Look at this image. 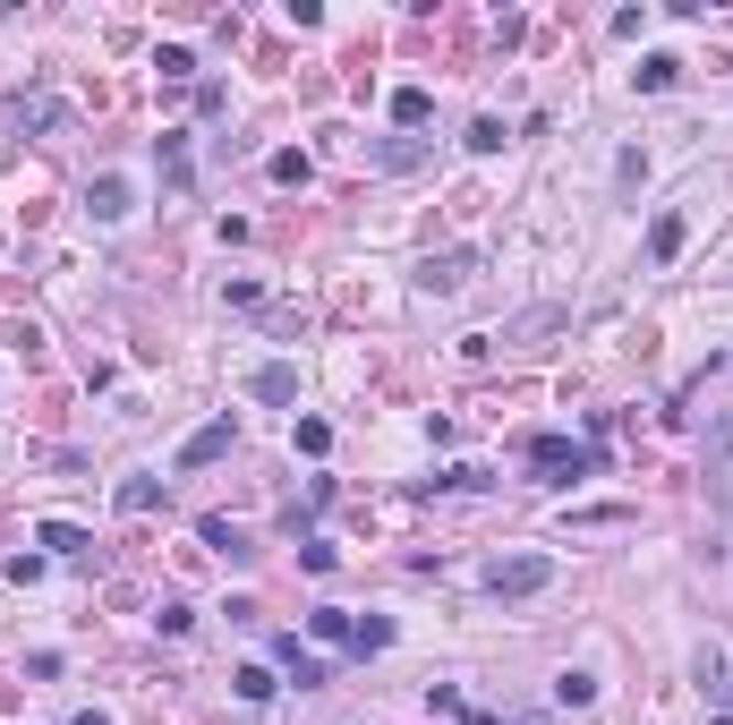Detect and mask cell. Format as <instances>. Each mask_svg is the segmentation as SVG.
Listing matches in <instances>:
<instances>
[{
  "label": "cell",
  "mask_w": 733,
  "mask_h": 725,
  "mask_svg": "<svg viewBox=\"0 0 733 725\" xmlns=\"http://www.w3.org/2000/svg\"><path fill=\"white\" fill-rule=\"evenodd\" d=\"M589 700H597V674H554V708H589Z\"/></svg>",
  "instance_id": "cell-15"
},
{
  "label": "cell",
  "mask_w": 733,
  "mask_h": 725,
  "mask_svg": "<svg viewBox=\"0 0 733 725\" xmlns=\"http://www.w3.org/2000/svg\"><path fill=\"white\" fill-rule=\"evenodd\" d=\"M673 77H682V61H673V52H648V61H639V95H666Z\"/></svg>",
  "instance_id": "cell-14"
},
{
  "label": "cell",
  "mask_w": 733,
  "mask_h": 725,
  "mask_svg": "<svg viewBox=\"0 0 733 725\" xmlns=\"http://www.w3.org/2000/svg\"><path fill=\"white\" fill-rule=\"evenodd\" d=\"M230 444H239V428H230V419H205V428H196L188 444H180V469H205V462H223Z\"/></svg>",
  "instance_id": "cell-6"
},
{
  "label": "cell",
  "mask_w": 733,
  "mask_h": 725,
  "mask_svg": "<svg viewBox=\"0 0 733 725\" xmlns=\"http://www.w3.org/2000/svg\"><path fill=\"white\" fill-rule=\"evenodd\" d=\"M273 658H282V674H290V683H299V692H316V683H333L316 649H299V631H282V640H273Z\"/></svg>",
  "instance_id": "cell-7"
},
{
  "label": "cell",
  "mask_w": 733,
  "mask_h": 725,
  "mask_svg": "<svg viewBox=\"0 0 733 725\" xmlns=\"http://www.w3.org/2000/svg\"><path fill=\"white\" fill-rule=\"evenodd\" d=\"M230 683H239V700H248V708H265V700H273V674H265V666H239Z\"/></svg>",
  "instance_id": "cell-22"
},
{
  "label": "cell",
  "mask_w": 733,
  "mask_h": 725,
  "mask_svg": "<svg viewBox=\"0 0 733 725\" xmlns=\"http://www.w3.org/2000/svg\"><path fill=\"white\" fill-rule=\"evenodd\" d=\"M700 478H708V495L733 512V419H708V453H700Z\"/></svg>",
  "instance_id": "cell-4"
},
{
  "label": "cell",
  "mask_w": 733,
  "mask_h": 725,
  "mask_svg": "<svg viewBox=\"0 0 733 725\" xmlns=\"http://www.w3.org/2000/svg\"><path fill=\"white\" fill-rule=\"evenodd\" d=\"M86 205H95V223H120V214H128V205H137V188H128V180H120V171H103V180H95V188H86Z\"/></svg>",
  "instance_id": "cell-9"
},
{
  "label": "cell",
  "mask_w": 733,
  "mask_h": 725,
  "mask_svg": "<svg viewBox=\"0 0 733 725\" xmlns=\"http://www.w3.org/2000/svg\"><path fill=\"white\" fill-rule=\"evenodd\" d=\"M308 631H316V640H358V615H342V606H316V615H308Z\"/></svg>",
  "instance_id": "cell-17"
},
{
  "label": "cell",
  "mask_w": 733,
  "mask_h": 725,
  "mask_svg": "<svg viewBox=\"0 0 733 725\" xmlns=\"http://www.w3.org/2000/svg\"><path fill=\"white\" fill-rule=\"evenodd\" d=\"M461 145H470V154H504V120H470Z\"/></svg>",
  "instance_id": "cell-24"
},
{
  "label": "cell",
  "mask_w": 733,
  "mask_h": 725,
  "mask_svg": "<svg viewBox=\"0 0 733 725\" xmlns=\"http://www.w3.org/2000/svg\"><path fill=\"white\" fill-rule=\"evenodd\" d=\"M470 273H478V257H470V248H444V257L418 264V291H427V299H452L461 282H470Z\"/></svg>",
  "instance_id": "cell-5"
},
{
  "label": "cell",
  "mask_w": 733,
  "mask_h": 725,
  "mask_svg": "<svg viewBox=\"0 0 733 725\" xmlns=\"http://www.w3.org/2000/svg\"><path fill=\"white\" fill-rule=\"evenodd\" d=\"M691 683H700L708 708L725 717V700H733V649H725V640H700V649H691Z\"/></svg>",
  "instance_id": "cell-3"
},
{
  "label": "cell",
  "mask_w": 733,
  "mask_h": 725,
  "mask_svg": "<svg viewBox=\"0 0 733 725\" xmlns=\"http://www.w3.org/2000/svg\"><path fill=\"white\" fill-rule=\"evenodd\" d=\"M614 180H623V188H639V180H648V154H639V145H623V163H614Z\"/></svg>",
  "instance_id": "cell-29"
},
{
  "label": "cell",
  "mask_w": 733,
  "mask_h": 725,
  "mask_svg": "<svg viewBox=\"0 0 733 725\" xmlns=\"http://www.w3.org/2000/svg\"><path fill=\"white\" fill-rule=\"evenodd\" d=\"M324 444H333V428H324V419H299V453H308V462H324Z\"/></svg>",
  "instance_id": "cell-27"
},
{
  "label": "cell",
  "mask_w": 733,
  "mask_h": 725,
  "mask_svg": "<svg viewBox=\"0 0 733 725\" xmlns=\"http://www.w3.org/2000/svg\"><path fill=\"white\" fill-rule=\"evenodd\" d=\"M716 725H733V717H716Z\"/></svg>",
  "instance_id": "cell-32"
},
{
  "label": "cell",
  "mask_w": 733,
  "mask_h": 725,
  "mask_svg": "<svg viewBox=\"0 0 733 725\" xmlns=\"http://www.w3.org/2000/svg\"><path fill=\"white\" fill-rule=\"evenodd\" d=\"M154 68L171 77V86H188V77H196V52H188V43H162V52H154Z\"/></svg>",
  "instance_id": "cell-19"
},
{
  "label": "cell",
  "mask_w": 733,
  "mask_h": 725,
  "mask_svg": "<svg viewBox=\"0 0 733 725\" xmlns=\"http://www.w3.org/2000/svg\"><path fill=\"white\" fill-rule=\"evenodd\" d=\"M205 547H214V555H230V563H248V555H256V547H248V529H230L223 512L205 521Z\"/></svg>",
  "instance_id": "cell-11"
},
{
  "label": "cell",
  "mask_w": 733,
  "mask_h": 725,
  "mask_svg": "<svg viewBox=\"0 0 733 725\" xmlns=\"http://www.w3.org/2000/svg\"><path fill=\"white\" fill-rule=\"evenodd\" d=\"M351 649H358V658H376V649H392V624H384V615H376V624H358V640H351Z\"/></svg>",
  "instance_id": "cell-28"
},
{
  "label": "cell",
  "mask_w": 733,
  "mask_h": 725,
  "mask_svg": "<svg viewBox=\"0 0 733 725\" xmlns=\"http://www.w3.org/2000/svg\"><path fill=\"white\" fill-rule=\"evenodd\" d=\"M9 120H18V129H52L61 102H52V95H18V102H9Z\"/></svg>",
  "instance_id": "cell-13"
},
{
  "label": "cell",
  "mask_w": 733,
  "mask_h": 725,
  "mask_svg": "<svg viewBox=\"0 0 733 725\" xmlns=\"http://www.w3.org/2000/svg\"><path fill=\"white\" fill-rule=\"evenodd\" d=\"M520 725H546V717H520Z\"/></svg>",
  "instance_id": "cell-31"
},
{
  "label": "cell",
  "mask_w": 733,
  "mask_h": 725,
  "mask_svg": "<svg viewBox=\"0 0 733 725\" xmlns=\"http://www.w3.org/2000/svg\"><path fill=\"white\" fill-rule=\"evenodd\" d=\"M34 538H43L52 555H86V529H77V521H43V529H34Z\"/></svg>",
  "instance_id": "cell-18"
},
{
  "label": "cell",
  "mask_w": 733,
  "mask_h": 725,
  "mask_svg": "<svg viewBox=\"0 0 733 725\" xmlns=\"http://www.w3.org/2000/svg\"><path fill=\"white\" fill-rule=\"evenodd\" d=\"M273 180H282V188H308V154H299V145H290V154H273Z\"/></svg>",
  "instance_id": "cell-26"
},
{
  "label": "cell",
  "mask_w": 733,
  "mask_h": 725,
  "mask_svg": "<svg viewBox=\"0 0 733 725\" xmlns=\"http://www.w3.org/2000/svg\"><path fill=\"white\" fill-rule=\"evenodd\" d=\"M427 111H435V95H427V86H401V95H392V120H401V129H418Z\"/></svg>",
  "instance_id": "cell-20"
},
{
  "label": "cell",
  "mask_w": 733,
  "mask_h": 725,
  "mask_svg": "<svg viewBox=\"0 0 733 725\" xmlns=\"http://www.w3.org/2000/svg\"><path fill=\"white\" fill-rule=\"evenodd\" d=\"M248 393L273 401V410H290V401H299V367H290V359H265V367L248 376Z\"/></svg>",
  "instance_id": "cell-8"
},
{
  "label": "cell",
  "mask_w": 733,
  "mask_h": 725,
  "mask_svg": "<svg viewBox=\"0 0 733 725\" xmlns=\"http://www.w3.org/2000/svg\"><path fill=\"white\" fill-rule=\"evenodd\" d=\"M632 521V504H589V512H572V529H623Z\"/></svg>",
  "instance_id": "cell-23"
},
{
  "label": "cell",
  "mask_w": 733,
  "mask_h": 725,
  "mask_svg": "<svg viewBox=\"0 0 733 725\" xmlns=\"http://www.w3.org/2000/svg\"><path fill=\"white\" fill-rule=\"evenodd\" d=\"M324 504H333V478H308V495H299V512H290V529H299V521H316Z\"/></svg>",
  "instance_id": "cell-25"
},
{
  "label": "cell",
  "mask_w": 733,
  "mask_h": 725,
  "mask_svg": "<svg viewBox=\"0 0 733 725\" xmlns=\"http://www.w3.org/2000/svg\"><path fill=\"white\" fill-rule=\"evenodd\" d=\"M418 163H427L418 137H384V145H376V171H418Z\"/></svg>",
  "instance_id": "cell-12"
},
{
  "label": "cell",
  "mask_w": 733,
  "mask_h": 725,
  "mask_svg": "<svg viewBox=\"0 0 733 725\" xmlns=\"http://www.w3.org/2000/svg\"><path fill=\"white\" fill-rule=\"evenodd\" d=\"M554 325H563V307H529V316L504 325V342H538V333H554Z\"/></svg>",
  "instance_id": "cell-16"
},
{
  "label": "cell",
  "mask_w": 733,
  "mask_h": 725,
  "mask_svg": "<svg viewBox=\"0 0 733 725\" xmlns=\"http://www.w3.org/2000/svg\"><path fill=\"white\" fill-rule=\"evenodd\" d=\"M162 504V478H120V512H154Z\"/></svg>",
  "instance_id": "cell-21"
},
{
  "label": "cell",
  "mask_w": 733,
  "mask_h": 725,
  "mask_svg": "<svg viewBox=\"0 0 733 725\" xmlns=\"http://www.w3.org/2000/svg\"><path fill=\"white\" fill-rule=\"evenodd\" d=\"M682 239H691V223H682V214H657V223H648V257L673 264V257H682Z\"/></svg>",
  "instance_id": "cell-10"
},
{
  "label": "cell",
  "mask_w": 733,
  "mask_h": 725,
  "mask_svg": "<svg viewBox=\"0 0 733 725\" xmlns=\"http://www.w3.org/2000/svg\"><path fill=\"white\" fill-rule=\"evenodd\" d=\"M546 581H554V555H504L495 572H486V589H495V597H538Z\"/></svg>",
  "instance_id": "cell-2"
},
{
  "label": "cell",
  "mask_w": 733,
  "mask_h": 725,
  "mask_svg": "<svg viewBox=\"0 0 733 725\" xmlns=\"http://www.w3.org/2000/svg\"><path fill=\"white\" fill-rule=\"evenodd\" d=\"M77 725H111V717H103V708H86V717H77Z\"/></svg>",
  "instance_id": "cell-30"
},
{
  "label": "cell",
  "mask_w": 733,
  "mask_h": 725,
  "mask_svg": "<svg viewBox=\"0 0 733 725\" xmlns=\"http://www.w3.org/2000/svg\"><path fill=\"white\" fill-rule=\"evenodd\" d=\"M529 462H538L546 487H572L589 469H606V453H597V444H572V435H529Z\"/></svg>",
  "instance_id": "cell-1"
}]
</instances>
